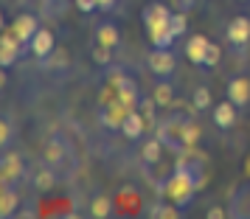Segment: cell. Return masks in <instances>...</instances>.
Listing matches in <instances>:
<instances>
[{
    "label": "cell",
    "mask_w": 250,
    "mask_h": 219,
    "mask_svg": "<svg viewBox=\"0 0 250 219\" xmlns=\"http://www.w3.org/2000/svg\"><path fill=\"white\" fill-rule=\"evenodd\" d=\"M205 185V177L203 174H194V172H186V169H174L169 180H163L158 185V197H166L169 202H174L177 208H188L194 202L197 191Z\"/></svg>",
    "instance_id": "cell-1"
},
{
    "label": "cell",
    "mask_w": 250,
    "mask_h": 219,
    "mask_svg": "<svg viewBox=\"0 0 250 219\" xmlns=\"http://www.w3.org/2000/svg\"><path fill=\"white\" fill-rule=\"evenodd\" d=\"M183 124H186V121L171 118L166 124H160V129H158V138L163 140V146L171 149V152H177V155L186 149V143H183Z\"/></svg>",
    "instance_id": "cell-2"
},
{
    "label": "cell",
    "mask_w": 250,
    "mask_h": 219,
    "mask_svg": "<svg viewBox=\"0 0 250 219\" xmlns=\"http://www.w3.org/2000/svg\"><path fill=\"white\" fill-rule=\"evenodd\" d=\"M23 51H25V45L14 37L12 28H9L6 34L0 37V68H12L14 62L23 57Z\"/></svg>",
    "instance_id": "cell-3"
},
{
    "label": "cell",
    "mask_w": 250,
    "mask_h": 219,
    "mask_svg": "<svg viewBox=\"0 0 250 219\" xmlns=\"http://www.w3.org/2000/svg\"><path fill=\"white\" fill-rule=\"evenodd\" d=\"M171 14H174V12H171L169 6H163V3H149L146 9H144V25H146V31L169 28Z\"/></svg>",
    "instance_id": "cell-4"
},
{
    "label": "cell",
    "mask_w": 250,
    "mask_h": 219,
    "mask_svg": "<svg viewBox=\"0 0 250 219\" xmlns=\"http://www.w3.org/2000/svg\"><path fill=\"white\" fill-rule=\"evenodd\" d=\"M174 57H171L169 48H155L152 54H149V70L158 76V79H169L171 73H174Z\"/></svg>",
    "instance_id": "cell-5"
},
{
    "label": "cell",
    "mask_w": 250,
    "mask_h": 219,
    "mask_svg": "<svg viewBox=\"0 0 250 219\" xmlns=\"http://www.w3.org/2000/svg\"><path fill=\"white\" fill-rule=\"evenodd\" d=\"M28 48L34 51V57H40L42 62H48V57L54 54V48H57V37L51 34L48 28H40L34 34V40L28 42Z\"/></svg>",
    "instance_id": "cell-6"
},
{
    "label": "cell",
    "mask_w": 250,
    "mask_h": 219,
    "mask_svg": "<svg viewBox=\"0 0 250 219\" xmlns=\"http://www.w3.org/2000/svg\"><path fill=\"white\" fill-rule=\"evenodd\" d=\"M20 174H23V160H20L14 152H6V155L0 158V183L12 185Z\"/></svg>",
    "instance_id": "cell-7"
},
{
    "label": "cell",
    "mask_w": 250,
    "mask_h": 219,
    "mask_svg": "<svg viewBox=\"0 0 250 219\" xmlns=\"http://www.w3.org/2000/svg\"><path fill=\"white\" fill-rule=\"evenodd\" d=\"M228 42L236 48H245L250 42V20L248 17H233L228 23Z\"/></svg>",
    "instance_id": "cell-8"
},
{
    "label": "cell",
    "mask_w": 250,
    "mask_h": 219,
    "mask_svg": "<svg viewBox=\"0 0 250 219\" xmlns=\"http://www.w3.org/2000/svg\"><path fill=\"white\" fill-rule=\"evenodd\" d=\"M228 99L236 107H248L250 104V79L248 76H233L228 81Z\"/></svg>",
    "instance_id": "cell-9"
},
{
    "label": "cell",
    "mask_w": 250,
    "mask_h": 219,
    "mask_svg": "<svg viewBox=\"0 0 250 219\" xmlns=\"http://www.w3.org/2000/svg\"><path fill=\"white\" fill-rule=\"evenodd\" d=\"M12 31H14V37H17L23 45H28V42L34 40V34L40 31V25H37L34 14H20V17L12 23Z\"/></svg>",
    "instance_id": "cell-10"
},
{
    "label": "cell",
    "mask_w": 250,
    "mask_h": 219,
    "mask_svg": "<svg viewBox=\"0 0 250 219\" xmlns=\"http://www.w3.org/2000/svg\"><path fill=\"white\" fill-rule=\"evenodd\" d=\"M144 129L146 127V118H144V113H138V110H129L124 118V124H121V132H124V138L129 140H138L141 135H144Z\"/></svg>",
    "instance_id": "cell-11"
},
{
    "label": "cell",
    "mask_w": 250,
    "mask_h": 219,
    "mask_svg": "<svg viewBox=\"0 0 250 219\" xmlns=\"http://www.w3.org/2000/svg\"><path fill=\"white\" fill-rule=\"evenodd\" d=\"M126 113H129V107H126L121 99H115V101L102 113V124H104V127H110V129H115V127L121 129V124H124Z\"/></svg>",
    "instance_id": "cell-12"
},
{
    "label": "cell",
    "mask_w": 250,
    "mask_h": 219,
    "mask_svg": "<svg viewBox=\"0 0 250 219\" xmlns=\"http://www.w3.org/2000/svg\"><path fill=\"white\" fill-rule=\"evenodd\" d=\"M236 110H239V107L230 101V99L222 101V104H216V107H214V124L219 129H230L233 124H236Z\"/></svg>",
    "instance_id": "cell-13"
},
{
    "label": "cell",
    "mask_w": 250,
    "mask_h": 219,
    "mask_svg": "<svg viewBox=\"0 0 250 219\" xmlns=\"http://www.w3.org/2000/svg\"><path fill=\"white\" fill-rule=\"evenodd\" d=\"M208 42H211V40H205L203 34L191 37V40H188V45H186V57L191 59L194 65H203V57H205V51H208Z\"/></svg>",
    "instance_id": "cell-14"
},
{
    "label": "cell",
    "mask_w": 250,
    "mask_h": 219,
    "mask_svg": "<svg viewBox=\"0 0 250 219\" xmlns=\"http://www.w3.org/2000/svg\"><path fill=\"white\" fill-rule=\"evenodd\" d=\"M96 42H102V45H107V48H115L121 42V34H118V28H115L113 23H102L96 28Z\"/></svg>",
    "instance_id": "cell-15"
},
{
    "label": "cell",
    "mask_w": 250,
    "mask_h": 219,
    "mask_svg": "<svg viewBox=\"0 0 250 219\" xmlns=\"http://www.w3.org/2000/svg\"><path fill=\"white\" fill-rule=\"evenodd\" d=\"M17 205H20V197L12 191V185H3V191H0V217H12Z\"/></svg>",
    "instance_id": "cell-16"
},
{
    "label": "cell",
    "mask_w": 250,
    "mask_h": 219,
    "mask_svg": "<svg viewBox=\"0 0 250 219\" xmlns=\"http://www.w3.org/2000/svg\"><path fill=\"white\" fill-rule=\"evenodd\" d=\"M163 140L160 138H155V140H149L146 146L141 149V160L146 163V166H155V163H160V155H163Z\"/></svg>",
    "instance_id": "cell-17"
},
{
    "label": "cell",
    "mask_w": 250,
    "mask_h": 219,
    "mask_svg": "<svg viewBox=\"0 0 250 219\" xmlns=\"http://www.w3.org/2000/svg\"><path fill=\"white\" fill-rule=\"evenodd\" d=\"M65 158H68V149L59 143V140H54V143H48L45 149V163L51 166V169H57V166H62L65 163Z\"/></svg>",
    "instance_id": "cell-18"
},
{
    "label": "cell",
    "mask_w": 250,
    "mask_h": 219,
    "mask_svg": "<svg viewBox=\"0 0 250 219\" xmlns=\"http://www.w3.org/2000/svg\"><path fill=\"white\" fill-rule=\"evenodd\" d=\"M152 99H155V104H158V107H171V104H174V87H171L169 81H158V84H155V96H152Z\"/></svg>",
    "instance_id": "cell-19"
},
{
    "label": "cell",
    "mask_w": 250,
    "mask_h": 219,
    "mask_svg": "<svg viewBox=\"0 0 250 219\" xmlns=\"http://www.w3.org/2000/svg\"><path fill=\"white\" fill-rule=\"evenodd\" d=\"M110 214H113V199H110L107 194H99L90 202V217L104 219V217H110Z\"/></svg>",
    "instance_id": "cell-20"
},
{
    "label": "cell",
    "mask_w": 250,
    "mask_h": 219,
    "mask_svg": "<svg viewBox=\"0 0 250 219\" xmlns=\"http://www.w3.org/2000/svg\"><path fill=\"white\" fill-rule=\"evenodd\" d=\"M54 185H57V174H54L51 166H45V169H40V172L34 174V188L37 191H51Z\"/></svg>",
    "instance_id": "cell-21"
},
{
    "label": "cell",
    "mask_w": 250,
    "mask_h": 219,
    "mask_svg": "<svg viewBox=\"0 0 250 219\" xmlns=\"http://www.w3.org/2000/svg\"><path fill=\"white\" fill-rule=\"evenodd\" d=\"M183 208H177L174 202H169V205H163V202H155V205L149 208V217H160V219H174L180 217Z\"/></svg>",
    "instance_id": "cell-22"
},
{
    "label": "cell",
    "mask_w": 250,
    "mask_h": 219,
    "mask_svg": "<svg viewBox=\"0 0 250 219\" xmlns=\"http://www.w3.org/2000/svg\"><path fill=\"white\" fill-rule=\"evenodd\" d=\"M118 99H121V101L126 104V107H129V110H135L138 107V90H135V84H132V81L126 79L124 84H121V87H118Z\"/></svg>",
    "instance_id": "cell-23"
},
{
    "label": "cell",
    "mask_w": 250,
    "mask_h": 219,
    "mask_svg": "<svg viewBox=\"0 0 250 219\" xmlns=\"http://www.w3.org/2000/svg\"><path fill=\"white\" fill-rule=\"evenodd\" d=\"M149 40H152L155 48H171V42H174L177 37L171 34V28H160V31H149Z\"/></svg>",
    "instance_id": "cell-24"
},
{
    "label": "cell",
    "mask_w": 250,
    "mask_h": 219,
    "mask_svg": "<svg viewBox=\"0 0 250 219\" xmlns=\"http://www.w3.org/2000/svg\"><path fill=\"white\" fill-rule=\"evenodd\" d=\"M197 140H200V127L194 121H186L183 124V143H186V149L197 146Z\"/></svg>",
    "instance_id": "cell-25"
},
{
    "label": "cell",
    "mask_w": 250,
    "mask_h": 219,
    "mask_svg": "<svg viewBox=\"0 0 250 219\" xmlns=\"http://www.w3.org/2000/svg\"><path fill=\"white\" fill-rule=\"evenodd\" d=\"M219 59H222V48L216 45V42H208V51H205V57H203V68H216Z\"/></svg>",
    "instance_id": "cell-26"
},
{
    "label": "cell",
    "mask_w": 250,
    "mask_h": 219,
    "mask_svg": "<svg viewBox=\"0 0 250 219\" xmlns=\"http://www.w3.org/2000/svg\"><path fill=\"white\" fill-rule=\"evenodd\" d=\"M191 104H194V110H208L211 107V90L208 87H197L191 96Z\"/></svg>",
    "instance_id": "cell-27"
},
{
    "label": "cell",
    "mask_w": 250,
    "mask_h": 219,
    "mask_svg": "<svg viewBox=\"0 0 250 219\" xmlns=\"http://www.w3.org/2000/svg\"><path fill=\"white\" fill-rule=\"evenodd\" d=\"M169 28H171V34H174V37L186 34V28H188V17H186V12H174V14H171Z\"/></svg>",
    "instance_id": "cell-28"
},
{
    "label": "cell",
    "mask_w": 250,
    "mask_h": 219,
    "mask_svg": "<svg viewBox=\"0 0 250 219\" xmlns=\"http://www.w3.org/2000/svg\"><path fill=\"white\" fill-rule=\"evenodd\" d=\"M93 59H96V65H110V62H113V48L96 42V45H93Z\"/></svg>",
    "instance_id": "cell-29"
},
{
    "label": "cell",
    "mask_w": 250,
    "mask_h": 219,
    "mask_svg": "<svg viewBox=\"0 0 250 219\" xmlns=\"http://www.w3.org/2000/svg\"><path fill=\"white\" fill-rule=\"evenodd\" d=\"M9 138H12V124H9V118H3L0 121V146H9Z\"/></svg>",
    "instance_id": "cell-30"
},
{
    "label": "cell",
    "mask_w": 250,
    "mask_h": 219,
    "mask_svg": "<svg viewBox=\"0 0 250 219\" xmlns=\"http://www.w3.org/2000/svg\"><path fill=\"white\" fill-rule=\"evenodd\" d=\"M76 6H79V12L90 14L93 9H99V0H76Z\"/></svg>",
    "instance_id": "cell-31"
},
{
    "label": "cell",
    "mask_w": 250,
    "mask_h": 219,
    "mask_svg": "<svg viewBox=\"0 0 250 219\" xmlns=\"http://www.w3.org/2000/svg\"><path fill=\"white\" fill-rule=\"evenodd\" d=\"M208 219H222L225 217V208L222 205H214V208H208V214H205Z\"/></svg>",
    "instance_id": "cell-32"
},
{
    "label": "cell",
    "mask_w": 250,
    "mask_h": 219,
    "mask_svg": "<svg viewBox=\"0 0 250 219\" xmlns=\"http://www.w3.org/2000/svg\"><path fill=\"white\" fill-rule=\"evenodd\" d=\"M194 6V0H177V12H186L188 14V9Z\"/></svg>",
    "instance_id": "cell-33"
},
{
    "label": "cell",
    "mask_w": 250,
    "mask_h": 219,
    "mask_svg": "<svg viewBox=\"0 0 250 219\" xmlns=\"http://www.w3.org/2000/svg\"><path fill=\"white\" fill-rule=\"evenodd\" d=\"M115 6V0H99V9H104V12H110Z\"/></svg>",
    "instance_id": "cell-34"
},
{
    "label": "cell",
    "mask_w": 250,
    "mask_h": 219,
    "mask_svg": "<svg viewBox=\"0 0 250 219\" xmlns=\"http://www.w3.org/2000/svg\"><path fill=\"white\" fill-rule=\"evenodd\" d=\"M245 172L250 174V155H248V158H245Z\"/></svg>",
    "instance_id": "cell-35"
},
{
    "label": "cell",
    "mask_w": 250,
    "mask_h": 219,
    "mask_svg": "<svg viewBox=\"0 0 250 219\" xmlns=\"http://www.w3.org/2000/svg\"><path fill=\"white\" fill-rule=\"evenodd\" d=\"M242 3H245V0H242Z\"/></svg>",
    "instance_id": "cell-36"
}]
</instances>
